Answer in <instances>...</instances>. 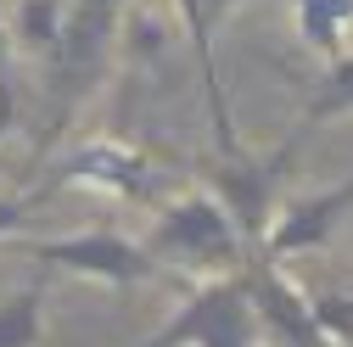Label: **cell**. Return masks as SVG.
<instances>
[{
    "instance_id": "1",
    "label": "cell",
    "mask_w": 353,
    "mask_h": 347,
    "mask_svg": "<svg viewBox=\"0 0 353 347\" xmlns=\"http://www.w3.org/2000/svg\"><path fill=\"white\" fill-rule=\"evenodd\" d=\"M146 252L191 264V269H208V275H225V269L236 275L241 269V235L230 224V213L208 191H191L180 202H157V224H152Z\"/></svg>"
},
{
    "instance_id": "14",
    "label": "cell",
    "mask_w": 353,
    "mask_h": 347,
    "mask_svg": "<svg viewBox=\"0 0 353 347\" xmlns=\"http://www.w3.org/2000/svg\"><path fill=\"white\" fill-rule=\"evenodd\" d=\"M34 207H46V196H39V191H23V196H6V202H0V241H6L17 224H28Z\"/></svg>"
},
{
    "instance_id": "12",
    "label": "cell",
    "mask_w": 353,
    "mask_h": 347,
    "mask_svg": "<svg viewBox=\"0 0 353 347\" xmlns=\"http://www.w3.org/2000/svg\"><path fill=\"white\" fill-rule=\"evenodd\" d=\"M62 23H68V0H23L12 39H17V45H28V51H39V56H51Z\"/></svg>"
},
{
    "instance_id": "8",
    "label": "cell",
    "mask_w": 353,
    "mask_h": 347,
    "mask_svg": "<svg viewBox=\"0 0 353 347\" xmlns=\"http://www.w3.org/2000/svg\"><path fill=\"white\" fill-rule=\"evenodd\" d=\"M191 28V51H196V67H202V96H208V118H213V140H219V157L236 162L241 157V140L230 129V107H225V84H219V62H213V28L236 0H174Z\"/></svg>"
},
{
    "instance_id": "5",
    "label": "cell",
    "mask_w": 353,
    "mask_h": 347,
    "mask_svg": "<svg viewBox=\"0 0 353 347\" xmlns=\"http://www.w3.org/2000/svg\"><path fill=\"white\" fill-rule=\"evenodd\" d=\"M68 185H96V191H112V196H123V202L157 207V174H152V162H146L135 146H123V140H84L79 151L57 157L51 174H46L34 191L51 202V196L68 191Z\"/></svg>"
},
{
    "instance_id": "6",
    "label": "cell",
    "mask_w": 353,
    "mask_h": 347,
    "mask_svg": "<svg viewBox=\"0 0 353 347\" xmlns=\"http://www.w3.org/2000/svg\"><path fill=\"white\" fill-rule=\"evenodd\" d=\"M241 280H247V297H252V308H258V325H270L286 347H331V336L314 319L308 291H297L286 280V269L275 264V257L247 252L241 257Z\"/></svg>"
},
{
    "instance_id": "3",
    "label": "cell",
    "mask_w": 353,
    "mask_h": 347,
    "mask_svg": "<svg viewBox=\"0 0 353 347\" xmlns=\"http://www.w3.org/2000/svg\"><path fill=\"white\" fill-rule=\"evenodd\" d=\"M303 135H286V146L275 157L263 162H202V191L230 213V224L241 235V257L263 246V235H270V219H275V196H281V180H286V162L297 157Z\"/></svg>"
},
{
    "instance_id": "15",
    "label": "cell",
    "mask_w": 353,
    "mask_h": 347,
    "mask_svg": "<svg viewBox=\"0 0 353 347\" xmlns=\"http://www.w3.org/2000/svg\"><path fill=\"white\" fill-rule=\"evenodd\" d=\"M342 302H347V308H353V291H347V297H342Z\"/></svg>"
},
{
    "instance_id": "9",
    "label": "cell",
    "mask_w": 353,
    "mask_h": 347,
    "mask_svg": "<svg viewBox=\"0 0 353 347\" xmlns=\"http://www.w3.org/2000/svg\"><path fill=\"white\" fill-rule=\"evenodd\" d=\"M46 275L34 286H23L17 297L0 302V347H39V330H46Z\"/></svg>"
},
{
    "instance_id": "2",
    "label": "cell",
    "mask_w": 353,
    "mask_h": 347,
    "mask_svg": "<svg viewBox=\"0 0 353 347\" xmlns=\"http://www.w3.org/2000/svg\"><path fill=\"white\" fill-rule=\"evenodd\" d=\"M258 336L263 325L247 297V280L236 269V275H213L208 286H196L185 297V308H174V319L135 347H258Z\"/></svg>"
},
{
    "instance_id": "10",
    "label": "cell",
    "mask_w": 353,
    "mask_h": 347,
    "mask_svg": "<svg viewBox=\"0 0 353 347\" xmlns=\"http://www.w3.org/2000/svg\"><path fill=\"white\" fill-rule=\"evenodd\" d=\"M342 112H353V56H347V51L331 56V73L320 78V90L308 96L303 118L292 123V135H308L314 123H331V118H342Z\"/></svg>"
},
{
    "instance_id": "7",
    "label": "cell",
    "mask_w": 353,
    "mask_h": 347,
    "mask_svg": "<svg viewBox=\"0 0 353 347\" xmlns=\"http://www.w3.org/2000/svg\"><path fill=\"white\" fill-rule=\"evenodd\" d=\"M353 207V180H342L336 191H325V196H308V202H292L281 219L270 224V235H263V257H275V264H286V257H297V252H320L331 235H336V224H342V213Z\"/></svg>"
},
{
    "instance_id": "13",
    "label": "cell",
    "mask_w": 353,
    "mask_h": 347,
    "mask_svg": "<svg viewBox=\"0 0 353 347\" xmlns=\"http://www.w3.org/2000/svg\"><path fill=\"white\" fill-rule=\"evenodd\" d=\"M17 118V84H12V39H0V140Z\"/></svg>"
},
{
    "instance_id": "4",
    "label": "cell",
    "mask_w": 353,
    "mask_h": 347,
    "mask_svg": "<svg viewBox=\"0 0 353 347\" xmlns=\"http://www.w3.org/2000/svg\"><path fill=\"white\" fill-rule=\"evenodd\" d=\"M12 252L46 264V275H51V269H73V275H90V280L118 286V291L163 275V264H157L141 241L112 235V230H84V235H68V241H23V235H12Z\"/></svg>"
},
{
    "instance_id": "11",
    "label": "cell",
    "mask_w": 353,
    "mask_h": 347,
    "mask_svg": "<svg viewBox=\"0 0 353 347\" xmlns=\"http://www.w3.org/2000/svg\"><path fill=\"white\" fill-rule=\"evenodd\" d=\"M292 12L308 45L325 56H342V28L353 23V0H292Z\"/></svg>"
}]
</instances>
